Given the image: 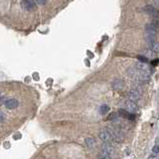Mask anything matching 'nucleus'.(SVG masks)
I'll list each match as a JSON object with an SVG mask.
<instances>
[{"instance_id":"obj_24","label":"nucleus","mask_w":159,"mask_h":159,"mask_svg":"<svg viewBox=\"0 0 159 159\" xmlns=\"http://www.w3.org/2000/svg\"><path fill=\"white\" fill-rule=\"evenodd\" d=\"M34 78L38 80V75H37V74H35V75H34Z\"/></svg>"},{"instance_id":"obj_16","label":"nucleus","mask_w":159,"mask_h":159,"mask_svg":"<svg viewBox=\"0 0 159 159\" xmlns=\"http://www.w3.org/2000/svg\"><path fill=\"white\" fill-rule=\"evenodd\" d=\"M148 158H149V159H152V158L155 159V158H157V159H158V158H159V155H158V153H153V154L150 155Z\"/></svg>"},{"instance_id":"obj_13","label":"nucleus","mask_w":159,"mask_h":159,"mask_svg":"<svg viewBox=\"0 0 159 159\" xmlns=\"http://www.w3.org/2000/svg\"><path fill=\"white\" fill-rule=\"evenodd\" d=\"M117 116H119V113H110V116H107V119L108 120H116L117 119Z\"/></svg>"},{"instance_id":"obj_2","label":"nucleus","mask_w":159,"mask_h":159,"mask_svg":"<svg viewBox=\"0 0 159 159\" xmlns=\"http://www.w3.org/2000/svg\"><path fill=\"white\" fill-rule=\"evenodd\" d=\"M144 12L148 14L149 16L153 17V18H159V10L153 7L152 5H147L144 7Z\"/></svg>"},{"instance_id":"obj_12","label":"nucleus","mask_w":159,"mask_h":159,"mask_svg":"<svg viewBox=\"0 0 159 159\" xmlns=\"http://www.w3.org/2000/svg\"><path fill=\"white\" fill-rule=\"evenodd\" d=\"M98 157L99 158H105V159H110V158H111V156H110V154H108V153H107V152H104V151H102L98 155Z\"/></svg>"},{"instance_id":"obj_6","label":"nucleus","mask_w":159,"mask_h":159,"mask_svg":"<svg viewBox=\"0 0 159 159\" xmlns=\"http://www.w3.org/2000/svg\"><path fill=\"white\" fill-rule=\"evenodd\" d=\"M4 105L9 110H14V108H16L19 105V102L15 99H9L7 101H5Z\"/></svg>"},{"instance_id":"obj_9","label":"nucleus","mask_w":159,"mask_h":159,"mask_svg":"<svg viewBox=\"0 0 159 159\" xmlns=\"http://www.w3.org/2000/svg\"><path fill=\"white\" fill-rule=\"evenodd\" d=\"M128 96H129V99H131L133 102H136L140 99V93L137 90H131L129 92Z\"/></svg>"},{"instance_id":"obj_23","label":"nucleus","mask_w":159,"mask_h":159,"mask_svg":"<svg viewBox=\"0 0 159 159\" xmlns=\"http://www.w3.org/2000/svg\"><path fill=\"white\" fill-rule=\"evenodd\" d=\"M159 63V60H156V61H152V65H154V66H156V64Z\"/></svg>"},{"instance_id":"obj_20","label":"nucleus","mask_w":159,"mask_h":159,"mask_svg":"<svg viewBox=\"0 0 159 159\" xmlns=\"http://www.w3.org/2000/svg\"><path fill=\"white\" fill-rule=\"evenodd\" d=\"M2 120H4V116H3V113L0 111V121H2Z\"/></svg>"},{"instance_id":"obj_17","label":"nucleus","mask_w":159,"mask_h":159,"mask_svg":"<svg viewBox=\"0 0 159 159\" xmlns=\"http://www.w3.org/2000/svg\"><path fill=\"white\" fill-rule=\"evenodd\" d=\"M152 152H153V153H159V146H157V145L153 146V148H152Z\"/></svg>"},{"instance_id":"obj_21","label":"nucleus","mask_w":159,"mask_h":159,"mask_svg":"<svg viewBox=\"0 0 159 159\" xmlns=\"http://www.w3.org/2000/svg\"><path fill=\"white\" fill-rule=\"evenodd\" d=\"M155 144L157 146H159V136L158 137H156V139H155Z\"/></svg>"},{"instance_id":"obj_5","label":"nucleus","mask_w":159,"mask_h":159,"mask_svg":"<svg viewBox=\"0 0 159 159\" xmlns=\"http://www.w3.org/2000/svg\"><path fill=\"white\" fill-rule=\"evenodd\" d=\"M117 113H119V116L120 117H123V119H127L129 120H134V119H135V116H134L133 113H128V111L126 110H122V108L119 110Z\"/></svg>"},{"instance_id":"obj_11","label":"nucleus","mask_w":159,"mask_h":159,"mask_svg":"<svg viewBox=\"0 0 159 159\" xmlns=\"http://www.w3.org/2000/svg\"><path fill=\"white\" fill-rule=\"evenodd\" d=\"M101 113L102 114H105V113H107L108 111H110V107L107 105H102V107H101Z\"/></svg>"},{"instance_id":"obj_1","label":"nucleus","mask_w":159,"mask_h":159,"mask_svg":"<svg viewBox=\"0 0 159 159\" xmlns=\"http://www.w3.org/2000/svg\"><path fill=\"white\" fill-rule=\"evenodd\" d=\"M99 139L102 140L104 142H108V143H113L116 141V133L110 130V128H102L99 132Z\"/></svg>"},{"instance_id":"obj_10","label":"nucleus","mask_w":159,"mask_h":159,"mask_svg":"<svg viewBox=\"0 0 159 159\" xmlns=\"http://www.w3.org/2000/svg\"><path fill=\"white\" fill-rule=\"evenodd\" d=\"M102 150L104 152H107L108 153V154H111V153L113 152V147L110 145V143H108V142H104V144H102Z\"/></svg>"},{"instance_id":"obj_18","label":"nucleus","mask_w":159,"mask_h":159,"mask_svg":"<svg viewBox=\"0 0 159 159\" xmlns=\"http://www.w3.org/2000/svg\"><path fill=\"white\" fill-rule=\"evenodd\" d=\"M138 59H139L141 62H144V63H146V62H147V59L146 58H143L142 56H139V57H138Z\"/></svg>"},{"instance_id":"obj_3","label":"nucleus","mask_w":159,"mask_h":159,"mask_svg":"<svg viewBox=\"0 0 159 159\" xmlns=\"http://www.w3.org/2000/svg\"><path fill=\"white\" fill-rule=\"evenodd\" d=\"M21 5L24 9L30 11L35 9V7H36V1L35 0H22Z\"/></svg>"},{"instance_id":"obj_8","label":"nucleus","mask_w":159,"mask_h":159,"mask_svg":"<svg viewBox=\"0 0 159 159\" xmlns=\"http://www.w3.org/2000/svg\"><path fill=\"white\" fill-rule=\"evenodd\" d=\"M85 144H86V146L88 148L93 149L96 146V140L93 137H88L85 139Z\"/></svg>"},{"instance_id":"obj_15","label":"nucleus","mask_w":159,"mask_h":159,"mask_svg":"<svg viewBox=\"0 0 159 159\" xmlns=\"http://www.w3.org/2000/svg\"><path fill=\"white\" fill-rule=\"evenodd\" d=\"M47 1H48V0H36V2L39 5H45L47 3Z\"/></svg>"},{"instance_id":"obj_14","label":"nucleus","mask_w":159,"mask_h":159,"mask_svg":"<svg viewBox=\"0 0 159 159\" xmlns=\"http://www.w3.org/2000/svg\"><path fill=\"white\" fill-rule=\"evenodd\" d=\"M152 50L154 52H159V43H156L152 46Z\"/></svg>"},{"instance_id":"obj_4","label":"nucleus","mask_w":159,"mask_h":159,"mask_svg":"<svg viewBox=\"0 0 159 159\" xmlns=\"http://www.w3.org/2000/svg\"><path fill=\"white\" fill-rule=\"evenodd\" d=\"M125 110L130 113H135L137 111V105H135V102L128 99L125 102Z\"/></svg>"},{"instance_id":"obj_22","label":"nucleus","mask_w":159,"mask_h":159,"mask_svg":"<svg viewBox=\"0 0 159 159\" xmlns=\"http://www.w3.org/2000/svg\"><path fill=\"white\" fill-rule=\"evenodd\" d=\"M4 144H5V148H9V147H10V143L9 142H5Z\"/></svg>"},{"instance_id":"obj_7","label":"nucleus","mask_w":159,"mask_h":159,"mask_svg":"<svg viewBox=\"0 0 159 159\" xmlns=\"http://www.w3.org/2000/svg\"><path fill=\"white\" fill-rule=\"evenodd\" d=\"M123 86H124V82H123V80H120V79L114 80L113 84H111V87H113V90H120L122 89Z\"/></svg>"},{"instance_id":"obj_25","label":"nucleus","mask_w":159,"mask_h":159,"mask_svg":"<svg viewBox=\"0 0 159 159\" xmlns=\"http://www.w3.org/2000/svg\"><path fill=\"white\" fill-rule=\"evenodd\" d=\"M1 98H2V96H1V95H0V99H1Z\"/></svg>"},{"instance_id":"obj_19","label":"nucleus","mask_w":159,"mask_h":159,"mask_svg":"<svg viewBox=\"0 0 159 159\" xmlns=\"http://www.w3.org/2000/svg\"><path fill=\"white\" fill-rule=\"evenodd\" d=\"M14 139H19V138H21V134L20 133H17V134H14V136H13Z\"/></svg>"}]
</instances>
